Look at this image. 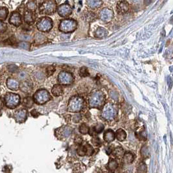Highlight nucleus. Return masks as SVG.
Instances as JSON below:
<instances>
[{
  "label": "nucleus",
  "mask_w": 173,
  "mask_h": 173,
  "mask_svg": "<svg viewBox=\"0 0 173 173\" xmlns=\"http://www.w3.org/2000/svg\"><path fill=\"white\" fill-rule=\"evenodd\" d=\"M89 102L91 108H102L105 105V96L102 91L95 90L89 96Z\"/></svg>",
  "instance_id": "obj_1"
},
{
  "label": "nucleus",
  "mask_w": 173,
  "mask_h": 173,
  "mask_svg": "<svg viewBox=\"0 0 173 173\" xmlns=\"http://www.w3.org/2000/svg\"><path fill=\"white\" fill-rule=\"evenodd\" d=\"M85 106V100L79 96H74L69 100L68 110L70 112H79Z\"/></svg>",
  "instance_id": "obj_2"
},
{
  "label": "nucleus",
  "mask_w": 173,
  "mask_h": 173,
  "mask_svg": "<svg viewBox=\"0 0 173 173\" xmlns=\"http://www.w3.org/2000/svg\"><path fill=\"white\" fill-rule=\"evenodd\" d=\"M118 112L117 106L113 103L106 104L103 106L102 110V117L105 120H113L117 116Z\"/></svg>",
  "instance_id": "obj_3"
},
{
  "label": "nucleus",
  "mask_w": 173,
  "mask_h": 173,
  "mask_svg": "<svg viewBox=\"0 0 173 173\" xmlns=\"http://www.w3.org/2000/svg\"><path fill=\"white\" fill-rule=\"evenodd\" d=\"M40 13L43 15H50L57 10V4L55 1H44L39 5Z\"/></svg>",
  "instance_id": "obj_4"
},
{
  "label": "nucleus",
  "mask_w": 173,
  "mask_h": 173,
  "mask_svg": "<svg viewBox=\"0 0 173 173\" xmlns=\"http://www.w3.org/2000/svg\"><path fill=\"white\" fill-rule=\"evenodd\" d=\"M51 99L49 92L45 89H40L34 94L33 99L38 105H44Z\"/></svg>",
  "instance_id": "obj_5"
},
{
  "label": "nucleus",
  "mask_w": 173,
  "mask_h": 173,
  "mask_svg": "<svg viewBox=\"0 0 173 173\" xmlns=\"http://www.w3.org/2000/svg\"><path fill=\"white\" fill-rule=\"evenodd\" d=\"M77 27V22L72 19H66L60 22L59 29L65 33L73 32Z\"/></svg>",
  "instance_id": "obj_6"
},
{
  "label": "nucleus",
  "mask_w": 173,
  "mask_h": 173,
  "mask_svg": "<svg viewBox=\"0 0 173 173\" xmlns=\"http://www.w3.org/2000/svg\"><path fill=\"white\" fill-rule=\"evenodd\" d=\"M20 97L19 95L13 93H7L5 96V103L7 108H16L20 105Z\"/></svg>",
  "instance_id": "obj_7"
},
{
  "label": "nucleus",
  "mask_w": 173,
  "mask_h": 173,
  "mask_svg": "<svg viewBox=\"0 0 173 173\" xmlns=\"http://www.w3.org/2000/svg\"><path fill=\"white\" fill-rule=\"evenodd\" d=\"M53 27V21L49 17L40 18L37 23V27L41 32H48Z\"/></svg>",
  "instance_id": "obj_8"
},
{
  "label": "nucleus",
  "mask_w": 173,
  "mask_h": 173,
  "mask_svg": "<svg viewBox=\"0 0 173 173\" xmlns=\"http://www.w3.org/2000/svg\"><path fill=\"white\" fill-rule=\"evenodd\" d=\"M58 80L60 84L69 85L74 81V77L72 74L67 71H62L59 74Z\"/></svg>",
  "instance_id": "obj_9"
},
{
  "label": "nucleus",
  "mask_w": 173,
  "mask_h": 173,
  "mask_svg": "<svg viewBox=\"0 0 173 173\" xmlns=\"http://www.w3.org/2000/svg\"><path fill=\"white\" fill-rule=\"evenodd\" d=\"M114 13L113 10L108 8H103L100 11L99 17L103 22H109L113 18Z\"/></svg>",
  "instance_id": "obj_10"
},
{
  "label": "nucleus",
  "mask_w": 173,
  "mask_h": 173,
  "mask_svg": "<svg viewBox=\"0 0 173 173\" xmlns=\"http://www.w3.org/2000/svg\"><path fill=\"white\" fill-rule=\"evenodd\" d=\"M27 112L25 109H20L16 110L14 114V118L16 122L22 123L27 119Z\"/></svg>",
  "instance_id": "obj_11"
},
{
  "label": "nucleus",
  "mask_w": 173,
  "mask_h": 173,
  "mask_svg": "<svg viewBox=\"0 0 173 173\" xmlns=\"http://www.w3.org/2000/svg\"><path fill=\"white\" fill-rule=\"evenodd\" d=\"M9 23L14 26H16V27L21 25L22 24V20L20 14L18 12H16V11L12 13L9 18Z\"/></svg>",
  "instance_id": "obj_12"
},
{
  "label": "nucleus",
  "mask_w": 173,
  "mask_h": 173,
  "mask_svg": "<svg viewBox=\"0 0 173 173\" xmlns=\"http://www.w3.org/2000/svg\"><path fill=\"white\" fill-rule=\"evenodd\" d=\"M58 13L60 16L67 17L72 13V8L68 4H62L58 7Z\"/></svg>",
  "instance_id": "obj_13"
},
{
  "label": "nucleus",
  "mask_w": 173,
  "mask_h": 173,
  "mask_svg": "<svg viewBox=\"0 0 173 173\" xmlns=\"http://www.w3.org/2000/svg\"><path fill=\"white\" fill-rule=\"evenodd\" d=\"M117 9L120 14H125L129 10V5L126 1H120L117 3Z\"/></svg>",
  "instance_id": "obj_14"
},
{
  "label": "nucleus",
  "mask_w": 173,
  "mask_h": 173,
  "mask_svg": "<svg viewBox=\"0 0 173 173\" xmlns=\"http://www.w3.org/2000/svg\"><path fill=\"white\" fill-rule=\"evenodd\" d=\"M24 18V21L26 22L27 24H32L34 22H35L36 16H35V14L34 13V12L27 10L25 11Z\"/></svg>",
  "instance_id": "obj_15"
},
{
  "label": "nucleus",
  "mask_w": 173,
  "mask_h": 173,
  "mask_svg": "<svg viewBox=\"0 0 173 173\" xmlns=\"http://www.w3.org/2000/svg\"><path fill=\"white\" fill-rule=\"evenodd\" d=\"M7 87L11 90H17L19 88L20 84L18 81L16 79H13V78H8L6 82Z\"/></svg>",
  "instance_id": "obj_16"
},
{
  "label": "nucleus",
  "mask_w": 173,
  "mask_h": 173,
  "mask_svg": "<svg viewBox=\"0 0 173 173\" xmlns=\"http://www.w3.org/2000/svg\"><path fill=\"white\" fill-rule=\"evenodd\" d=\"M19 88L20 89V90L22 92H24V93H29L32 91L33 86L30 82H29L27 81H24L20 84Z\"/></svg>",
  "instance_id": "obj_17"
},
{
  "label": "nucleus",
  "mask_w": 173,
  "mask_h": 173,
  "mask_svg": "<svg viewBox=\"0 0 173 173\" xmlns=\"http://www.w3.org/2000/svg\"><path fill=\"white\" fill-rule=\"evenodd\" d=\"M72 133V128L68 126H63L59 129V135L60 137H67Z\"/></svg>",
  "instance_id": "obj_18"
},
{
  "label": "nucleus",
  "mask_w": 173,
  "mask_h": 173,
  "mask_svg": "<svg viewBox=\"0 0 173 173\" xmlns=\"http://www.w3.org/2000/svg\"><path fill=\"white\" fill-rule=\"evenodd\" d=\"M115 138V134L113 130H108L104 133V135H103V139L108 143L112 142V141H114Z\"/></svg>",
  "instance_id": "obj_19"
},
{
  "label": "nucleus",
  "mask_w": 173,
  "mask_h": 173,
  "mask_svg": "<svg viewBox=\"0 0 173 173\" xmlns=\"http://www.w3.org/2000/svg\"><path fill=\"white\" fill-rule=\"evenodd\" d=\"M51 93L56 97L60 96L63 93V87L60 84L55 85L53 87L52 90H51Z\"/></svg>",
  "instance_id": "obj_20"
},
{
  "label": "nucleus",
  "mask_w": 173,
  "mask_h": 173,
  "mask_svg": "<svg viewBox=\"0 0 173 173\" xmlns=\"http://www.w3.org/2000/svg\"><path fill=\"white\" fill-rule=\"evenodd\" d=\"M134 157L133 154L130 152H127L124 154L123 156V160L124 162L126 164H130L134 161Z\"/></svg>",
  "instance_id": "obj_21"
},
{
  "label": "nucleus",
  "mask_w": 173,
  "mask_h": 173,
  "mask_svg": "<svg viewBox=\"0 0 173 173\" xmlns=\"http://www.w3.org/2000/svg\"><path fill=\"white\" fill-rule=\"evenodd\" d=\"M86 3L88 6L91 8H99L102 4V1L99 0H89V1H86Z\"/></svg>",
  "instance_id": "obj_22"
},
{
  "label": "nucleus",
  "mask_w": 173,
  "mask_h": 173,
  "mask_svg": "<svg viewBox=\"0 0 173 173\" xmlns=\"http://www.w3.org/2000/svg\"><path fill=\"white\" fill-rule=\"evenodd\" d=\"M115 137H117V139L120 141H123L125 140L126 138V132L122 129H119L116 132L115 134Z\"/></svg>",
  "instance_id": "obj_23"
},
{
  "label": "nucleus",
  "mask_w": 173,
  "mask_h": 173,
  "mask_svg": "<svg viewBox=\"0 0 173 173\" xmlns=\"http://www.w3.org/2000/svg\"><path fill=\"white\" fill-rule=\"evenodd\" d=\"M95 36L98 38H104V37L108 36V31H107L104 28L98 27L95 33Z\"/></svg>",
  "instance_id": "obj_24"
},
{
  "label": "nucleus",
  "mask_w": 173,
  "mask_h": 173,
  "mask_svg": "<svg viewBox=\"0 0 173 173\" xmlns=\"http://www.w3.org/2000/svg\"><path fill=\"white\" fill-rule=\"evenodd\" d=\"M8 10L7 7H0V21H4L7 18Z\"/></svg>",
  "instance_id": "obj_25"
},
{
  "label": "nucleus",
  "mask_w": 173,
  "mask_h": 173,
  "mask_svg": "<svg viewBox=\"0 0 173 173\" xmlns=\"http://www.w3.org/2000/svg\"><path fill=\"white\" fill-rule=\"evenodd\" d=\"M33 103L34 100L33 99V98H31V97H25L24 100H23V105L27 108H30L32 107Z\"/></svg>",
  "instance_id": "obj_26"
},
{
  "label": "nucleus",
  "mask_w": 173,
  "mask_h": 173,
  "mask_svg": "<svg viewBox=\"0 0 173 173\" xmlns=\"http://www.w3.org/2000/svg\"><path fill=\"white\" fill-rule=\"evenodd\" d=\"M85 18L87 22H92L96 19V16L95 13L92 12V11H88L85 14Z\"/></svg>",
  "instance_id": "obj_27"
},
{
  "label": "nucleus",
  "mask_w": 173,
  "mask_h": 173,
  "mask_svg": "<svg viewBox=\"0 0 173 173\" xmlns=\"http://www.w3.org/2000/svg\"><path fill=\"white\" fill-rule=\"evenodd\" d=\"M113 156L115 158H121L123 157L124 156V150L122 147H117L116 149H115V150L113 152Z\"/></svg>",
  "instance_id": "obj_28"
},
{
  "label": "nucleus",
  "mask_w": 173,
  "mask_h": 173,
  "mask_svg": "<svg viewBox=\"0 0 173 173\" xmlns=\"http://www.w3.org/2000/svg\"><path fill=\"white\" fill-rule=\"evenodd\" d=\"M27 8L29 10L34 12L37 8V3L34 1H30L27 3Z\"/></svg>",
  "instance_id": "obj_29"
},
{
  "label": "nucleus",
  "mask_w": 173,
  "mask_h": 173,
  "mask_svg": "<svg viewBox=\"0 0 173 173\" xmlns=\"http://www.w3.org/2000/svg\"><path fill=\"white\" fill-rule=\"evenodd\" d=\"M118 167V163L115 160H111L109 161L108 163V168L111 171H114L117 169Z\"/></svg>",
  "instance_id": "obj_30"
},
{
  "label": "nucleus",
  "mask_w": 173,
  "mask_h": 173,
  "mask_svg": "<svg viewBox=\"0 0 173 173\" xmlns=\"http://www.w3.org/2000/svg\"><path fill=\"white\" fill-rule=\"evenodd\" d=\"M46 38L45 36L43 35V34L38 33L35 35V37H34V40H35L36 43H38V44H42V43L45 42Z\"/></svg>",
  "instance_id": "obj_31"
},
{
  "label": "nucleus",
  "mask_w": 173,
  "mask_h": 173,
  "mask_svg": "<svg viewBox=\"0 0 173 173\" xmlns=\"http://www.w3.org/2000/svg\"><path fill=\"white\" fill-rule=\"evenodd\" d=\"M138 172L139 173H146L147 172V166L145 163L141 162L139 163V165H138L137 169Z\"/></svg>",
  "instance_id": "obj_32"
},
{
  "label": "nucleus",
  "mask_w": 173,
  "mask_h": 173,
  "mask_svg": "<svg viewBox=\"0 0 173 173\" xmlns=\"http://www.w3.org/2000/svg\"><path fill=\"white\" fill-rule=\"evenodd\" d=\"M18 47L21 49H24V50H30V48L31 47V44L30 42H20L18 44Z\"/></svg>",
  "instance_id": "obj_33"
},
{
  "label": "nucleus",
  "mask_w": 173,
  "mask_h": 173,
  "mask_svg": "<svg viewBox=\"0 0 173 173\" xmlns=\"http://www.w3.org/2000/svg\"><path fill=\"white\" fill-rule=\"evenodd\" d=\"M79 130L81 134H86L89 133V128L87 125H85V124H82V125L79 126Z\"/></svg>",
  "instance_id": "obj_34"
},
{
  "label": "nucleus",
  "mask_w": 173,
  "mask_h": 173,
  "mask_svg": "<svg viewBox=\"0 0 173 173\" xmlns=\"http://www.w3.org/2000/svg\"><path fill=\"white\" fill-rule=\"evenodd\" d=\"M79 75L82 77H86L89 75V72L88 69L86 67H82L80 68L79 71Z\"/></svg>",
  "instance_id": "obj_35"
},
{
  "label": "nucleus",
  "mask_w": 173,
  "mask_h": 173,
  "mask_svg": "<svg viewBox=\"0 0 173 173\" xmlns=\"http://www.w3.org/2000/svg\"><path fill=\"white\" fill-rule=\"evenodd\" d=\"M77 153L80 156H84L86 154V149L85 146H81L77 149Z\"/></svg>",
  "instance_id": "obj_36"
},
{
  "label": "nucleus",
  "mask_w": 173,
  "mask_h": 173,
  "mask_svg": "<svg viewBox=\"0 0 173 173\" xmlns=\"http://www.w3.org/2000/svg\"><path fill=\"white\" fill-rule=\"evenodd\" d=\"M141 156L144 158H148V148L146 146H143V147L141 149Z\"/></svg>",
  "instance_id": "obj_37"
},
{
  "label": "nucleus",
  "mask_w": 173,
  "mask_h": 173,
  "mask_svg": "<svg viewBox=\"0 0 173 173\" xmlns=\"http://www.w3.org/2000/svg\"><path fill=\"white\" fill-rule=\"evenodd\" d=\"M94 131L96 132V133H100L103 131V130L104 129V126H103L102 124H98L94 127Z\"/></svg>",
  "instance_id": "obj_38"
},
{
  "label": "nucleus",
  "mask_w": 173,
  "mask_h": 173,
  "mask_svg": "<svg viewBox=\"0 0 173 173\" xmlns=\"http://www.w3.org/2000/svg\"><path fill=\"white\" fill-rule=\"evenodd\" d=\"M86 149V154L87 156H91L94 153V149L90 145H86L85 146Z\"/></svg>",
  "instance_id": "obj_39"
},
{
  "label": "nucleus",
  "mask_w": 173,
  "mask_h": 173,
  "mask_svg": "<svg viewBox=\"0 0 173 173\" xmlns=\"http://www.w3.org/2000/svg\"><path fill=\"white\" fill-rule=\"evenodd\" d=\"M20 39L22 40V42H28L31 40V37L30 35H27V34H21L20 36Z\"/></svg>",
  "instance_id": "obj_40"
},
{
  "label": "nucleus",
  "mask_w": 173,
  "mask_h": 173,
  "mask_svg": "<svg viewBox=\"0 0 173 173\" xmlns=\"http://www.w3.org/2000/svg\"><path fill=\"white\" fill-rule=\"evenodd\" d=\"M55 70H55V67H54V66H49V67H48L47 69H46V74H47V75L48 77L51 76V75L53 74Z\"/></svg>",
  "instance_id": "obj_41"
},
{
  "label": "nucleus",
  "mask_w": 173,
  "mask_h": 173,
  "mask_svg": "<svg viewBox=\"0 0 173 173\" xmlns=\"http://www.w3.org/2000/svg\"><path fill=\"white\" fill-rule=\"evenodd\" d=\"M7 29V25L5 22L0 21V33H4Z\"/></svg>",
  "instance_id": "obj_42"
},
{
  "label": "nucleus",
  "mask_w": 173,
  "mask_h": 173,
  "mask_svg": "<svg viewBox=\"0 0 173 173\" xmlns=\"http://www.w3.org/2000/svg\"><path fill=\"white\" fill-rule=\"evenodd\" d=\"M27 77H28V75L26 72L22 71V72H20V73H19V74H18V78L21 80L26 79Z\"/></svg>",
  "instance_id": "obj_43"
},
{
  "label": "nucleus",
  "mask_w": 173,
  "mask_h": 173,
  "mask_svg": "<svg viewBox=\"0 0 173 173\" xmlns=\"http://www.w3.org/2000/svg\"><path fill=\"white\" fill-rule=\"evenodd\" d=\"M8 69L11 73H15L17 71H18V67L15 65H11L8 66Z\"/></svg>",
  "instance_id": "obj_44"
},
{
  "label": "nucleus",
  "mask_w": 173,
  "mask_h": 173,
  "mask_svg": "<svg viewBox=\"0 0 173 173\" xmlns=\"http://www.w3.org/2000/svg\"><path fill=\"white\" fill-rule=\"evenodd\" d=\"M81 119H82V115L80 114L75 115L73 117V121L74 123H79Z\"/></svg>",
  "instance_id": "obj_45"
},
{
  "label": "nucleus",
  "mask_w": 173,
  "mask_h": 173,
  "mask_svg": "<svg viewBox=\"0 0 173 173\" xmlns=\"http://www.w3.org/2000/svg\"><path fill=\"white\" fill-rule=\"evenodd\" d=\"M92 142H93L94 145L96 146H99L101 144V141H100L99 138H98V137L93 138V139L92 140Z\"/></svg>",
  "instance_id": "obj_46"
},
{
  "label": "nucleus",
  "mask_w": 173,
  "mask_h": 173,
  "mask_svg": "<svg viewBox=\"0 0 173 173\" xmlns=\"http://www.w3.org/2000/svg\"><path fill=\"white\" fill-rule=\"evenodd\" d=\"M74 141L76 144H78V145H79V144L82 143V138H80L79 137H77L76 139L74 140Z\"/></svg>",
  "instance_id": "obj_47"
},
{
  "label": "nucleus",
  "mask_w": 173,
  "mask_h": 173,
  "mask_svg": "<svg viewBox=\"0 0 173 173\" xmlns=\"http://www.w3.org/2000/svg\"><path fill=\"white\" fill-rule=\"evenodd\" d=\"M31 115H32L34 117H38V115H39V114L35 110H33L31 111Z\"/></svg>",
  "instance_id": "obj_48"
}]
</instances>
